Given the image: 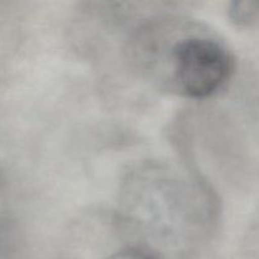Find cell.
<instances>
[{
  "instance_id": "obj_2",
  "label": "cell",
  "mask_w": 259,
  "mask_h": 259,
  "mask_svg": "<svg viewBox=\"0 0 259 259\" xmlns=\"http://www.w3.org/2000/svg\"><path fill=\"white\" fill-rule=\"evenodd\" d=\"M129 61L159 89L201 100L232 80L235 57L219 34L204 23L177 15L149 18L128 40Z\"/></svg>"
},
{
  "instance_id": "obj_3",
  "label": "cell",
  "mask_w": 259,
  "mask_h": 259,
  "mask_svg": "<svg viewBox=\"0 0 259 259\" xmlns=\"http://www.w3.org/2000/svg\"><path fill=\"white\" fill-rule=\"evenodd\" d=\"M229 17L239 27H253L259 23V2H234L229 7Z\"/></svg>"
},
{
  "instance_id": "obj_1",
  "label": "cell",
  "mask_w": 259,
  "mask_h": 259,
  "mask_svg": "<svg viewBox=\"0 0 259 259\" xmlns=\"http://www.w3.org/2000/svg\"><path fill=\"white\" fill-rule=\"evenodd\" d=\"M219 205L200 177L167 162L146 161L124 176L118 219L129 239L158 259H189L214 233Z\"/></svg>"
},
{
  "instance_id": "obj_4",
  "label": "cell",
  "mask_w": 259,
  "mask_h": 259,
  "mask_svg": "<svg viewBox=\"0 0 259 259\" xmlns=\"http://www.w3.org/2000/svg\"><path fill=\"white\" fill-rule=\"evenodd\" d=\"M105 259H158L154 255L149 254V253L144 252V250L138 249V248L126 247L124 249L119 250V252L113 253L111 255L106 257Z\"/></svg>"
}]
</instances>
